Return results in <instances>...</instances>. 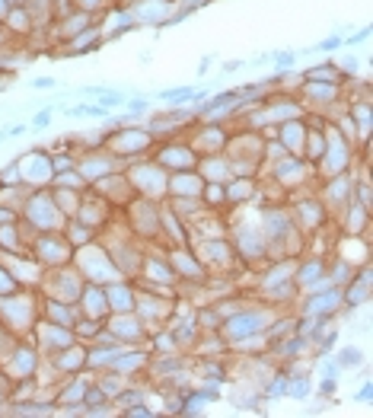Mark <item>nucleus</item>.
Wrapping results in <instances>:
<instances>
[{
	"label": "nucleus",
	"mask_w": 373,
	"mask_h": 418,
	"mask_svg": "<svg viewBox=\"0 0 373 418\" xmlns=\"http://www.w3.org/2000/svg\"><path fill=\"white\" fill-rule=\"evenodd\" d=\"M23 221L32 233H58L67 217L58 211L51 192L35 189V192H29V198H26V205H23Z\"/></svg>",
	"instance_id": "f257e3e1"
},
{
	"label": "nucleus",
	"mask_w": 373,
	"mask_h": 418,
	"mask_svg": "<svg viewBox=\"0 0 373 418\" xmlns=\"http://www.w3.org/2000/svg\"><path fill=\"white\" fill-rule=\"evenodd\" d=\"M103 147L109 150V153H115L119 163H125V160H141L144 153L153 147V135L147 128H137V125L109 128V135L103 137Z\"/></svg>",
	"instance_id": "f03ea898"
},
{
	"label": "nucleus",
	"mask_w": 373,
	"mask_h": 418,
	"mask_svg": "<svg viewBox=\"0 0 373 418\" xmlns=\"http://www.w3.org/2000/svg\"><path fill=\"white\" fill-rule=\"evenodd\" d=\"M271 323V313L262 307H249V310H236L230 319H220V335L230 342H246V339H259L265 335Z\"/></svg>",
	"instance_id": "7ed1b4c3"
},
{
	"label": "nucleus",
	"mask_w": 373,
	"mask_h": 418,
	"mask_svg": "<svg viewBox=\"0 0 373 418\" xmlns=\"http://www.w3.org/2000/svg\"><path fill=\"white\" fill-rule=\"evenodd\" d=\"M159 201L135 195L131 205H128V230H135L137 237L147 240H159Z\"/></svg>",
	"instance_id": "20e7f679"
},
{
	"label": "nucleus",
	"mask_w": 373,
	"mask_h": 418,
	"mask_svg": "<svg viewBox=\"0 0 373 418\" xmlns=\"http://www.w3.org/2000/svg\"><path fill=\"white\" fill-rule=\"evenodd\" d=\"M73 256V246L64 240V233H35V249H32V259L42 262L45 269H58V265H67Z\"/></svg>",
	"instance_id": "39448f33"
},
{
	"label": "nucleus",
	"mask_w": 373,
	"mask_h": 418,
	"mask_svg": "<svg viewBox=\"0 0 373 418\" xmlns=\"http://www.w3.org/2000/svg\"><path fill=\"white\" fill-rule=\"evenodd\" d=\"M19 163V176H23V185H51L55 179V169H51V160H48V150L32 147L26 157H16Z\"/></svg>",
	"instance_id": "423d86ee"
},
{
	"label": "nucleus",
	"mask_w": 373,
	"mask_h": 418,
	"mask_svg": "<svg viewBox=\"0 0 373 418\" xmlns=\"http://www.w3.org/2000/svg\"><path fill=\"white\" fill-rule=\"evenodd\" d=\"M77 169H80V176L93 185V182H99V179H105V176H112V173H119L121 169V163H119V157L115 153H109V150H87V153H80L77 157Z\"/></svg>",
	"instance_id": "0eeeda50"
},
{
	"label": "nucleus",
	"mask_w": 373,
	"mask_h": 418,
	"mask_svg": "<svg viewBox=\"0 0 373 418\" xmlns=\"http://www.w3.org/2000/svg\"><path fill=\"white\" fill-rule=\"evenodd\" d=\"M338 307H342V287H338V284H326V287L306 294L300 313L303 316H322V319H332V316L338 313Z\"/></svg>",
	"instance_id": "6e6552de"
},
{
	"label": "nucleus",
	"mask_w": 373,
	"mask_h": 418,
	"mask_svg": "<svg viewBox=\"0 0 373 418\" xmlns=\"http://www.w3.org/2000/svg\"><path fill=\"white\" fill-rule=\"evenodd\" d=\"M345 93V83H316V80H303L297 90V99L313 109H329L332 103H338Z\"/></svg>",
	"instance_id": "1a4fd4ad"
},
{
	"label": "nucleus",
	"mask_w": 373,
	"mask_h": 418,
	"mask_svg": "<svg viewBox=\"0 0 373 418\" xmlns=\"http://www.w3.org/2000/svg\"><path fill=\"white\" fill-rule=\"evenodd\" d=\"M227 141H230V131L223 128V122H205V125L191 135L189 144L198 157H205V153H223Z\"/></svg>",
	"instance_id": "9d476101"
},
{
	"label": "nucleus",
	"mask_w": 373,
	"mask_h": 418,
	"mask_svg": "<svg viewBox=\"0 0 373 418\" xmlns=\"http://www.w3.org/2000/svg\"><path fill=\"white\" fill-rule=\"evenodd\" d=\"M233 253L243 262H262L265 256H268L262 227H239L236 233H233Z\"/></svg>",
	"instance_id": "9b49d317"
},
{
	"label": "nucleus",
	"mask_w": 373,
	"mask_h": 418,
	"mask_svg": "<svg viewBox=\"0 0 373 418\" xmlns=\"http://www.w3.org/2000/svg\"><path fill=\"white\" fill-rule=\"evenodd\" d=\"M166 262H169V269H173L175 281H198L205 284V265H201L198 256H191L185 246H173L166 253Z\"/></svg>",
	"instance_id": "f8f14e48"
},
{
	"label": "nucleus",
	"mask_w": 373,
	"mask_h": 418,
	"mask_svg": "<svg viewBox=\"0 0 373 418\" xmlns=\"http://www.w3.org/2000/svg\"><path fill=\"white\" fill-rule=\"evenodd\" d=\"M198 259L205 269H230L236 262V253H233V243L223 237H207L198 243Z\"/></svg>",
	"instance_id": "ddd939ff"
},
{
	"label": "nucleus",
	"mask_w": 373,
	"mask_h": 418,
	"mask_svg": "<svg viewBox=\"0 0 373 418\" xmlns=\"http://www.w3.org/2000/svg\"><path fill=\"white\" fill-rule=\"evenodd\" d=\"M354 179H358V176H354V169H348V173H338V176H329L326 189H322V205H326L329 211H342L351 198H354Z\"/></svg>",
	"instance_id": "4468645a"
},
{
	"label": "nucleus",
	"mask_w": 373,
	"mask_h": 418,
	"mask_svg": "<svg viewBox=\"0 0 373 418\" xmlns=\"http://www.w3.org/2000/svg\"><path fill=\"white\" fill-rule=\"evenodd\" d=\"M153 160H157L166 173H179V169H195L198 153L191 150V144H163Z\"/></svg>",
	"instance_id": "2eb2a0df"
},
{
	"label": "nucleus",
	"mask_w": 373,
	"mask_h": 418,
	"mask_svg": "<svg viewBox=\"0 0 373 418\" xmlns=\"http://www.w3.org/2000/svg\"><path fill=\"white\" fill-rule=\"evenodd\" d=\"M271 176H275V182H278L281 189L303 185V182H306V160L294 157V153H287V157H281V160H275V163H271Z\"/></svg>",
	"instance_id": "dca6fc26"
},
{
	"label": "nucleus",
	"mask_w": 373,
	"mask_h": 418,
	"mask_svg": "<svg viewBox=\"0 0 373 418\" xmlns=\"http://www.w3.org/2000/svg\"><path fill=\"white\" fill-rule=\"evenodd\" d=\"M77 310L80 316H89V319H103L109 316V300H105V284H93L87 281L83 284V291L77 297Z\"/></svg>",
	"instance_id": "f3484780"
},
{
	"label": "nucleus",
	"mask_w": 373,
	"mask_h": 418,
	"mask_svg": "<svg viewBox=\"0 0 373 418\" xmlns=\"http://www.w3.org/2000/svg\"><path fill=\"white\" fill-rule=\"evenodd\" d=\"M326 217H329V208L319 198H303V201L294 205V224L300 230H306V233H316L326 224Z\"/></svg>",
	"instance_id": "a211bd4d"
},
{
	"label": "nucleus",
	"mask_w": 373,
	"mask_h": 418,
	"mask_svg": "<svg viewBox=\"0 0 373 418\" xmlns=\"http://www.w3.org/2000/svg\"><path fill=\"white\" fill-rule=\"evenodd\" d=\"M195 169H198V176L205 182H220V185H227V182L233 179V163L227 160V153H205V157H198Z\"/></svg>",
	"instance_id": "6ab92c4d"
},
{
	"label": "nucleus",
	"mask_w": 373,
	"mask_h": 418,
	"mask_svg": "<svg viewBox=\"0 0 373 418\" xmlns=\"http://www.w3.org/2000/svg\"><path fill=\"white\" fill-rule=\"evenodd\" d=\"M105 300H109V313H131L137 300V287L131 278H119V281L105 284Z\"/></svg>",
	"instance_id": "aec40b11"
},
{
	"label": "nucleus",
	"mask_w": 373,
	"mask_h": 418,
	"mask_svg": "<svg viewBox=\"0 0 373 418\" xmlns=\"http://www.w3.org/2000/svg\"><path fill=\"white\" fill-rule=\"evenodd\" d=\"M275 137L284 144L287 153L300 157L303 141H306V119L300 115V119H287V122H281V125H275Z\"/></svg>",
	"instance_id": "412c9836"
},
{
	"label": "nucleus",
	"mask_w": 373,
	"mask_h": 418,
	"mask_svg": "<svg viewBox=\"0 0 373 418\" xmlns=\"http://www.w3.org/2000/svg\"><path fill=\"white\" fill-rule=\"evenodd\" d=\"M99 45H103V26H89V29H83L80 35H73V39L64 42V55H67V58H80V55H89V51H96Z\"/></svg>",
	"instance_id": "4be33fe9"
},
{
	"label": "nucleus",
	"mask_w": 373,
	"mask_h": 418,
	"mask_svg": "<svg viewBox=\"0 0 373 418\" xmlns=\"http://www.w3.org/2000/svg\"><path fill=\"white\" fill-rule=\"evenodd\" d=\"M265 115H268L271 125H281L287 119H300L303 115V103L294 99V96H287V99H265Z\"/></svg>",
	"instance_id": "5701e85b"
},
{
	"label": "nucleus",
	"mask_w": 373,
	"mask_h": 418,
	"mask_svg": "<svg viewBox=\"0 0 373 418\" xmlns=\"http://www.w3.org/2000/svg\"><path fill=\"white\" fill-rule=\"evenodd\" d=\"M48 358H51V364H55L61 374H67V371L80 374L83 367H87V351H83L77 342H71L67 348H61V351H55V355H48Z\"/></svg>",
	"instance_id": "b1692460"
},
{
	"label": "nucleus",
	"mask_w": 373,
	"mask_h": 418,
	"mask_svg": "<svg viewBox=\"0 0 373 418\" xmlns=\"http://www.w3.org/2000/svg\"><path fill=\"white\" fill-rule=\"evenodd\" d=\"M77 316H80V310L73 307V303L48 294V300H45V319L48 323H58V326H67V329H71V326L77 323Z\"/></svg>",
	"instance_id": "393cba45"
},
{
	"label": "nucleus",
	"mask_w": 373,
	"mask_h": 418,
	"mask_svg": "<svg viewBox=\"0 0 373 418\" xmlns=\"http://www.w3.org/2000/svg\"><path fill=\"white\" fill-rule=\"evenodd\" d=\"M48 192H51V198H55L58 211H61L64 217H73V214H77L83 192H77V189H61V185H48Z\"/></svg>",
	"instance_id": "a878e982"
},
{
	"label": "nucleus",
	"mask_w": 373,
	"mask_h": 418,
	"mask_svg": "<svg viewBox=\"0 0 373 418\" xmlns=\"http://www.w3.org/2000/svg\"><path fill=\"white\" fill-rule=\"evenodd\" d=\"M58 26H61V29H58V35H61L64 42H67V39H73V35H80L83 29H89V26H93V16L83 13V10H73V13H71V16H64V19H61Z\"/></svg>",
	"instance_id": "bb28decb"
},
{
	"label": "nucleus",
	"mask_w": 373,
	"mask_h": 418,
	"mask_svg": "<svg viewBox=\"0 0 373 418\" xmlns=\"http://www.w3.org/2000/svg\"><path fill=\"white\" fill-rule=\"evenodd\" d=\"M303 80H316V83H345V74L338 71V64L326 61V64H313V67H306L303 71Z\"/></svg>",
	"instance_id": "cd10ccee"
},
{
	"label": "nucleus",
	"mask_w": 373,
	"mask_h": 418,
	"mask_svg": "<svg viewBox=\"0 0 373 418\" xmlns=\"http://www.w3.org/2000/svg\"><path fill=\"white\" fill-rule=\"evenodd\" d=\"M3 23H7V29L16 32V35H29L35 19H32V13L26 7H10V13L3 16Z\"/></svg>",
	"instance_id": "c85d7f7f"
},
{
	"label": "nucleus",
	"mask_w": 373,
	"mask_h": 418,
	"mask_svg": "<svg viewBox=\"0 0 373 418\" xmlns=\"http://www.w3.org/2000/svg\"><path fill=\"white\" fill-rule=\"evenodd\" d=\"M195 87H173V90H157L150 99H163L166 106H189Z\"/></svg>",
	"instance_id": "c756f323"
},
{
	"label": "nucleus",
	"mask_w": 373,
	"mask_h": 418,
	"mask_svg": "<svg viewBox=\"0 0 373 418\" xmlns=\"http://www.w3.org/2000/svg\"><path fill=\"white\" fill-rule=\"evenodd\" d=\"M51 185H61V189H77V192H87L89 182L80 176V169L73 166V169H64V173H58L55 179H51Z\"/></svg>",
	"instance_id": "7c9ffc66"
},
{
	"label": "nucleus",
	"mask_w": 373,
	"mask_h": 418,
	"mask_svg": "<svg viewBox=\"0 0 373 418\" xmlns=\"http://www.w3.org/2000/svg\"><path fill=\"white\" fill-rule=\"evenodd\" d=\"M121 109H125L128 115L141 119V115H147V112H150V96H147V93H131L125 99V106H121Z\"/></svg>",
	"instance_id": "2f4dec72"
},
{
	"label": "nucleus",
	"mask_w": 373,
	"mask_h": 418,
	"mask_svg": "<svg viewBox=\"0 0 373 418\" xmlns=\"http://www.w3.org/2000/svg\"><path fill=\"white\" fill-rule=\"evenodd\" d=\"M335 361H338V367H342V371H348V367H361V364H364V351L348 345V348H342V351L335 355Z\"/></svg>",
	"instance_id": "473e14b6"
},
{
	"label": "nucleus",
	"mask_w": 373,
	"mask_h": 418,
	"mask_svg": "<svg viewBox=\"0 0 373 418\" xmlns=\"http://www.w3.org/2000/svg\"><path fill=\"white\" fill-rule=\"evenodd\" d=\"M48 160H51V169L58 173H64V169H73L77 166V157H73L71 150H55V153H48Z\"/></svg>",
	"instance_id": "72a5a7b5"
},
{
	"label": "nucleus",
	"mask_w": 373,
	"mask_h": 418,
	"mask_svg": "<svg viewBox=\"0 0 373 418\" xmlns=\"http://www.w3.org/2000/svg\"><path fill=\"white\" fill-rule=\"evenodd\" d=\"M271 61H275V71H290L300 58H297V51H290V48H281V51H271Z\"/></svg>",
	"instance_id": "f704fd0d"
},
{
	"label": "nucleus",
	"mask_w": 373,
	"mask_h": 418,
	"mask_svg": "<svg viewBox=\"0 0 373 418\" xmlns=\"http://www.w3.org/2000/svg\"><path fill=\"white\" fill-rule=\"evenodd\" d=\"M310 377L303 374V377H294V380H287V396H294V399H306L310 396Z\"/></svg>",
	"instance_id": "c9c22d12"
},
{
	"label": "nucleus",
	"mask_w": 373,
	"mask_h": 418,
	"mask_svg": "<svg viewBox=\"0 0 373 418\" xmlns=\"http://www.w3.org/2000/svg\"><path fill=\"white\" fill-rule=\"evenodd\" d=\"M55 109H58V106L51 103V106H45V109L35 112V115H32V122H29V131H42V128L51 125V115H55Z\"/></svg>",
	"instance_id": "e433bc0d"
},
{
	"label": "nucleus",
	"mask_w": 373,
	"mask_h": 418,
	"mask_svg": "<svg viewBox=\"0 0 373 418\" xmlns=\"http://www.w3.org/2000/svg\"><path fill=\"white\" fill-rule=\"evenodd\" d=\"M345 45V35L342 32H335V35H329V39H322L319 45H313V55H329V51H335V48Z\"/></svg>",
	"instance_id": "4c0bfd02"
},
{
	"label": "nucleus",
	"mask_w": 373,
	"mask_h": 418,
	"mask_svg": "<svg viewBox=\"0 0 373 418\" xmlns=\"http://www.w3.org/2000/svg\"><path fill=\"white\" fill-rule=\"evenodd\" d=\"M16 291H19V281H16V275L0 265V297H7V294H16Z\"/></svg>",
	"instance_id": "58836bf2"
},
{
	"label": "nucleus",
	"mask_w": 373,
	"mask_h": 418,
	"mask_svg": "<svg viewBox=\"0 0 373 418\" xmlns=\"http://www.w3.org/2000/svg\"><path fill=\"white\" fill-rule=\"evenodd\" d=\"M265 396H268V399H281V396H287V374H275V377H271V387L265 390Z\"/></svg>",
	"instance_id": "ea45409f"
},
{
	"label": "nucleus",
	"mask_w": 373,
	"mask_h": 418,
	"mask_svg": "<svg viewBox=\"0 0 373 418\" xmlns=\"http://www.w3.org/2000/svg\"><path fill=\"white\" fill-rule=\"evenodd\" d=\"M73 10H83V13H103L105 10V0H73Z\"/></svg>",
	"instance_id": "a19ab883"
},
{
	"label": "nucleus",
	"mask_w": 373,
	"mask_h": 418,
	"mask_svg": "<svg viewBox=\"0 0 373 418\" xmlns=\"http://www.w3.org/2000/svg\"><path fill=\"white\" fill-rule=\"evenodd\" d=\"M16 415H51V406L26 403V406H16Z\"/></svg>",
	"instance_id": "79ce46f5"
},
{
	"label": "nucleus",
	"mask_w": 373,
	"mask_h": 418,
	"mask_svg": "<svg viewBox=\"0 0 373 418\" xmlns=\"http://www.w3.org/2000/svg\"><path fill=\"white\" fill-rule=\"evenodd\" d=\"M358 67H361V61H358V55H345L342 58V64H338V71L348 77V74H358Z\"/></svg>",
	"instance_id": "37998d69"
},
{
	"label": "nucleus",
	"mask_w": 373,
	"mask_h": 418,
	"mask_svg": "<svg viewBox=\"0 0 373 418\" xmlns=\"http://www.w3.org/2000/svg\"><path fill=\"white\" fill-rule=\"evenodd\" d=\"M319 371H322V377H335V380H338L342 367H338V361H335V358H326V361L319 364Z\"/></svg>",
	"instance_id": "c03bdc74"
},
{
	"label": "nucleus",
	"mask_w": 373,
	"mask_h": 418,
	"mask_svg": "<svg viewBox=\"0 0 373 418\" xmlns=\"http://www.w3.org/2000/svg\"><path fill=\"white\" fill-rule=\"evenodd\" d=\"M367 39H370V26H364V29H358V32H354V35H345V45H351V48H354V45H361V42H367Z\"/></svg>",
	"instance_id": "a18cd8bd"
},
{
	"label": "nucleus",
	"mask_w": 373,
	"mask_h": 418,
	"mask_svg": "<svg viewBox=\"0 0 373 418\" xmlns=\"http://www.w3.org/2000/svg\"><path fill=\"white\" fill-rule=\"evenodd\" d=\"M319 393H322V396H332L335 393V390H338V380H335V377H322V380H319Z\"/></svg>",
	"instance_id": "49530a36"
},
{
	"label": "nucleus",
	"mask_w": 373,
	"mask_h": 418,
	"mask_svg": "<svg viewBox=\"0 0 373 418\" xmlns=\"http://www.w3.org/2000/svg\"><path fill=\"white\" fill-rule=\"evenodd\" d=\"M29 87H32V90H55V87H58V80H55V77H35V80L29 83Z\"/></svg>",
	"instance_id": "de8ad7c7"
},
{
	"label": "nucleus",
	"mask_w": 373,
	"mask_h": 418,
	"mask_svg": "<svg viewBox=\"0 0 373 418\" xmlns=\"http://www.w3.org/2000/svg\"><path fill=\"white\" fill-rule=\"evenodd\" d=\"M7 135L10 137H23V135H29V125H23V122H13V125H7Z\"/></svg>",
	"instance_id": "09e8293b"
},
{
	"label": "nucleus",
	"mask_w": 373,
	"mask_h": 418,
	"mask_svg": "<svg viewBox=\"0 0 373 418\" xmlns=\"http://www.w3.org/2000/svg\"><path fill=\"white\" fill-rule=\"evenodd\" d=\"M370 396H373V383H364V387L358 390V396H354V399H358V403H370Z\"/></svg>",
	"instance_id": "8fccbe9b"
},
{
	"label": "nucleus",
	"mask_w": 373,
	"mask_h": 418,
	"mask_svg": "<svg viewBox=\"0 0 373 418\" xmlns=\"http://www.w3.org/2000/svg\"><path fill=\"white\" fill-rule=\"evenodd\" d=\"M246 67V61H227L223 64V74H236V71H243Z\"/></svg>",
	"instance_id": "3c124183"
},
{
	"label": "nucleus",
	"mask_w": 373,
	"mask_h": 418,
	"mask_svg": "<svg viewBox=\"0 0 373 418\" xmlns=\"http://www.w3.org/2000/svg\"><path fill=\"white\" fill-rule=\"evenodd\" d=\"M271 61V51H265V55H255L252 61H249V67H262V64Z\"/></svg>",
	"instance_id": "603ef678"
},
{
	"label": "nucleus",
	"mask_w": 373,
	"mask_h": 418,
	"mask_svg": "<svg viewBox=\"0 0 373 418\" xmlns=\"http://www.w3.org/2000/svg\"><path fill=\"white\" fill-rule=\"evenodd\" d=\"M10 13V0H0V23H3V16Z\"/></svg>",
	"instance_id": "864d4df0"
}]
</instances>
